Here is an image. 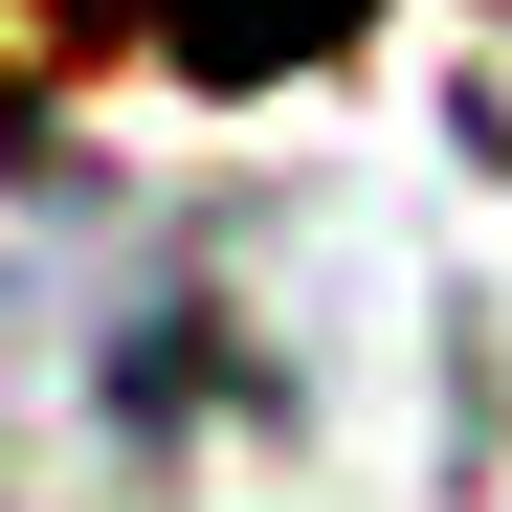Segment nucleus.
<instances>
[{
    "label": "nucleus",
    "mask_w": 512,
    "mask_h": 512,
    "mask_svg": "<svg viewBox=\"0 0 512 512\" xmlns=\"http://www.w3.org/2000/svg\"><path fill=\"white\" fill-rule=\"evenodd\" d=\"M334 23H379V0H156V45H179V67H312Z\"/></svg>",
    "instance_id": "f257e3e1"
}]
</instances>
